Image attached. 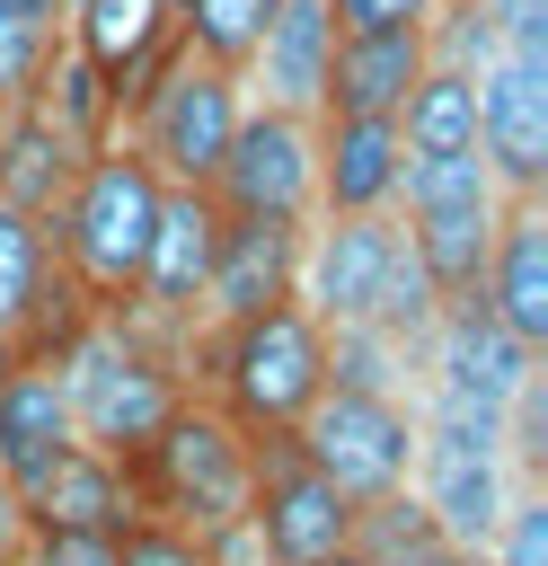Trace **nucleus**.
<instances>
[{"mask_svg":"<svg viewBox=\"0 0 548 566\" xmlns=\"http://www.w3.org/2000/svg\"><path fill=\"white\" fill-rule=\"evenodd\" d=\"M194 345H177L194 398H212L230 424L247 433H292L309 416V398L327 389V327L301 310V301H274V310H247V318H194L186 327Z\"/></svg>","mask_w":548,"mask_h":566,"instance_id":"nucleus-1","label":"nucleus"},{"mask_svg":"<svg viewBox=\"0 0 548 566\" xmlns=\"http://www.w3.org/2000/svg\"><path fill=\"white\" fill-rule=\"evenodd\" d=\"M159 195H168V177L133 142H97L71 168V186L44 212V230H53V265L80 283L88 310H124L133 301L141 256H150V230H159Z\"/></svg>","mask_w":548,"mask_h":566,"instance_id":"nucleus-2","label":"nucleus"},{"mask_svg":"<svg viewBox=\"0 0 548 566\" xmlns=\"http://www.w3.org/2000/svg\"><path fill=\"white\" fill-rule=\"evenodd\" d=\"M53 371H62V398H71V433L115 451V460H133L186 398L177 345L150 336L133 310H88L80 336L53 354Z\"/></svg>","mask_w":548,"mask_h":566,"instance_id":"nucleus-3","label":"nucleus"},{"mask_svg":"<svg viewBox=\"0 0 548 566\" xmlns=\"http://www.w3.org/2000/svg\"><path fill=\"white\" fill-rule=\"evenodd\" d=\"M124 469H133V504H141V513H159V522H177V531H194V539L212 548V539H230V531L247 522L256 433L230 424L212 398L186 389L177 416H168Z\"/></svg>","mask_w":548,"mask_h":566,"instance_id":"nucleus-4","label":"nucleus"},{"mask_svg":"<svg viewBox=\"0 0 548 566\" xmlns=\"http://www.w3.org/2000/svg\"><path fill=\"white\" fill-rule=\"evenodd\" d=\"M389 212H398L415 265L433 274V292H468V283L486 274L504 186H495V168H486L477 150H407Z\"/></svg>","mask_w":548,"mask_h":566,"instance_id":"nucleus-5","label":"nucleus"},{"mask_svg":"<svg viewBox=\"0 0 548 566\" xmlns=\"http://www.w3.org/2000/svg\"><path fill=\"white\" fill-rule=\"evenodd\" d=\"M239 115H247V80L221 71V62H194V53H186V62L124 115L115 142H133L168 186H203V177L221 168L230 133H239Z\"/></svg>","mask_w":548,"mask_h":566,"instance_id":"nucleus-6","label":"nucleus"},{"mask_svg":"<svg viewBox=\"0 0 548 566\" xmlns=\"http://www.w3.org/2000/svg\"><path fill=\"white\" fill-rule=\"evenodd\" d=\"M247 539H256V566H318V557H336L354 539V495L292 433H256Z\"/></svg>","mask_w":548,"mask_h":566,"instance_id":"nucleus-7","label":"nucleus"},{"mask_svg":"<svg viewBox=\"0 0 548 566\" xmlns=\"http://www.w3.org/2000/svg\"><path fill=\"white\" fill-rule=\"evenodd\" d=\"M292 442H301L354 504H371V495L407 486V469H415V407H407L398 389H318L309 416L292 424Z\"/></svg>","mask_w":548,"mask_h":566,"instance_id":"nucleus-8","label":"nucleus"},{"mask_svg":"<svg viewBox=\"0 0 548 566\" xmlns=\"http://www.w3.org/2000/svg\"><path fill=\"white\" fill-rule=\"evenodd\" d=\"M203 195L221 212H274V221H309L318 212V115H292V106H265L247 97L221 168L203 177Z\"/></svg>","mask_w":548,"mask_h":566,"instance_id":"nucleus-9","label":"nucleus"},{"mask_svg":"<svg viewBox=\"0 0 548 566\" xmlns=\"http://www.w3.org/2000/svg\"><path fill=\"white\" fill-rule=\"evenodd\" d=\"M477 159L504 195H548V44H495L477 71Z\"/></svg>","mask_w":548,"mask_h":566,"instance_id":"nucleus-10","label":"nucleus"},{"mask_svg":"<svg viewBox=\"0 0 548 566\" xmlns=\"http://www.w3.org/2000/svg\"><path fill=\"white\" fill-rule=\"evenodd\" d=\"M407 486L424 495V513L442 522L451 548H486V531L504 522V504H513L521 478H513V460H504L495 433L415 424V469H407Z\"/></svg>","mask_w":548,"mask_h":566,"instance_id":"nucleus-11","label":"nucleus"},{"mask_svg":"<svg viewBox=\"0 0 548 566\" xmlns=\"http://www.w3.org/2000/svg\"><path fill=\"white\" fill-rule=\"evenodd\" d=\"M212 230H221V203L203 186H168L159 195V230H150V256H141V283H133V318L168 345H186V327L203 318V274H212Z\"/></svg>","mask_w":548,"mask_h":566,"instance_id":"nucleus-12","label":"nucleus"},{"mask_svg":"<svg viewBox=\"0 0 548 566\" xmlns=\"http://www.w3.org/2000/svg\"><path fill=\"white\" fill-rule=\"evenodd\" d=\"M80 318H88V301H80V283L53 265V230H44L35 212L0 203V336H9L18 354L53 363V354L80 336Z\"/></svg>","mask_w":548,"mask_h":566,"instance_id":"nucleus-13","label":"nucleus"},{"mask_svg":"<svg viewBox=\"0 0 548 566\" xmlns=\"http://www.w3.org/2000/svg\"><path fill=\"white\" fill-rule=\"evenodd\" d=\"M389 256H398V212H309V230H301V310L318 327L371 318Z\"/></svg>","mask_w":548,"mask_h":566,"instance_id":"nucleus-14","label":"nucleus"},{"mask_svg":"<svg viewBox=\"0 0 548 566\" xmlns=\"http://www.w3.org/2000/svg\"><path fill=\"white\" fill-rule=\"evenodd\" d=\"M301 230H309V221L221 212V230H212V274H203V318L221 327V318L301 301Z\"/></svg>","mask_w":548,"mask_h":566,"instance_id":"nucleus-15","label":"nucleus"},{"mask_svg":"<svg viewBox=\"0 0 548 566\" xmlns=\"http://www.w3.org/2000/svg\"><path fill=\"white\" fill-rule=\"evenodd\" d=\"M18 513L27 531H124L141 504H133V469L97 442H62L27 486H18Z\"/></svg>","mask_w":548,"mask_h":566,"instance_id":"nucleus-16","label":"nucleus"},{"mask_svg":"<svg viewBox=\"0 0 548 566\" xmlns=\"http://www.w3.org/2000/svg\"><path fill=\"white\" fill-rule=\"evenodd\" d=\"M477 292H486V310H495L521 345L548 354V195H504Z\"/></svg>","mask_w":548,"mask_h":566,"instance_id":"nucleus-17","label":"nucleus"},{"mask_svg":"<svg viewBox=\"0 0 548 566\" xmlns=\"http://www.w3.org/2000/svg\"><path fill=\"white\" fill-rule=\"evenodd\" d=\"M407 142L389 115H318V212H389Z\"/></svg>","mask_w":548,"mask_h":566,"instance_id":"nucleus-18","label":"nucleus"},{"mask_svg":"<svg viewBox=\"0 0 548 566\" xmlns=\"http://www.w3.org/2000/svg\"><path fill=\"white\" fill-rule=\"evenodd\" d=\"M415 71H424V27H336L318 115H398Z\"/></svg>","mask_w":548,"mask_h":566,"instance_id":"nucleus-19","label":"nucleus"},{"mask_svg":"<svg viewBox=\"0 0 548 566\" xmlns=\"http://www.w3.org/2000/svg\"><path fill=\"white\" fill-rule=\"evenodd\" d=\"M327 53H336V18L327 0H283L247 53V97L265 106H292V115H318V88H327Z\"/></svg>","mask_w":548,"mask_h":566,"instance_id":"nucleus-20","label":"nucleus"},{"mask_svg":"<svg viewBox=\"0 0 548 566\" xmlns=\"http://www.w3.org/2000/svg\"><path fill=\"white\" fill-rule=\"evenodd\" d=\"M62 442H80L71 433V398H62V371L35 363V354H18L9 380H0V478L27 486Z\"/></svg>","mask_w":548,"mask_h":566,"instance_id":"nucleus-21","label":"nucleus"},{"mask_svg":"<svg viewBox=\"0 0 548 566\" xmlns=\"http://www.w3.org/2000/svg\"><path fill=\"white\" fill-rule=\"evenodd\" d=\"M88 150L80 142H62L35 106H9L0 115V203H18V212H53L62 203V186H71V168H80Z\"/></svg>","mask_w":548,"mask_h":566,"instance_id":"nucleus-22","label":"nucleus"},{"mask_svg":"<svg viewBox=\"0 0 548 566\" xmlns=\"http://www.w3.org/2000/svg\"><path fill=\"white\" fill-rule=\"evenodd\" d=\"M177 35V0H71L62 9V44L80 53V62H97L106 80L115 71H133L150 44H168Z\"/></svg>","mask_w":548,"mask_h":566,"instance_id":"nucleus-23","label":"nucleus"},{"mask_svg":"<svg viewBox=\"0 0 548 566\" xmlns=\"http://www.w3.org/2000/svg\"><path fill=\"white\" fill-rule=\"evenodd\" d=\"M389 124H398L407 150H477V71H451V62L424 53V71L407 80Z\"/></svg>","mask_w":548,"mask_h":566,"instance_id":"nucleus-24","label":"nucleus"},{"mask_svg":"<svg viewBox=\"0 0 548 566\" xmlns=\"http://www.w3.org/2000/svg\"><path fill=\"white\" fill-rule=\"evenodd\" d=\"M27 106H35L62 142H80V150L115 142V97H106V71H97V62H80L71 44H53V53H44V71H35Z\"/></svg>","mask_w":548,"mask_h":566,"instance_id":"nucleus-25","label":"nucleus"},{"mask_svg":"<svg viewBox=\"0 0 548 566\" xmlns=\"http://www.w3.org/2000/svg\"><path fill=\"white\" fill-rule=\"evenodd\" d=\"M362 566H433L451 539H442V522L424 513V495L415 486H389V495H371V504H354V539H345Z\"/></svg>","mask_w":548,"mask_h":566,"instance_id":"nucleus-26","label":"nucleus"},{"mask_svg":"<svg viewBox=\"0 0 548 566\" xmlns=\"http://www.w3.org/2000/svg\"><path fill=\"white\" fill-rule=\"evenodd\" d=\"M274 9H283V0H177V44H186L194 62L247 71V53H256V35H265Z\"/></svg>","mask_w":548,"mask_h":566,"instance_id":"nucleus-27","label":"nucleus"},{"mask_svg":"<svg viewBox=\"0 0 548 566\" xmlns=\"http://www.w3.org/2000/svg\"><path fill=\"white\" fill-rule=\"evenodd\" d=\"M53 44H62V0H0V115L27 106Z\"/></svg>","mask_w":548,"mask_h":566,"instance_id":"nucleus-28","label":"nucleus"},{"mask_svg":"<svg viewBox=\"0 0 548 566\" xmlns=\"http://www.w3.org/2000/svg\"><path fill=\"white\" fill-rule=\"evenodd\" d=\"M495 44H504V27H495L486 0H433V18H424V53H433V62H451V71H486Z\"/></svg>","mask_w":548,"mask_h":566,"instance_id":"nucleus-29","label":"nucleus"},{"mask_svg":"<svg viewBox=\"0 0 548 566\" xmlns=\"http://www.w3.org/2000/svg\"><path fill=\"white\" fill-rule=\"evenodd\" d=\"M407 354L380 336V327H327V389H398Z\"/></svg>","mask_w":548,"mask_h":566,"instance_id":"nucleus-30","label":"nucleus"},{"mask_svg":"<svg viewBox=\"0 0 548 566\" xmlns=\"http://www.w3.org/2000/svg\"><path fill=\"white\" fill-rule=\"evenodd\" d=\"M486 566H548V486H513L504 522L486 531Z\"/></svg>","mask_w":548,"mask_h":566,"instance_id":"nucleus-31","label":"nucleus"},{"mask_svg":"<svg viewBox=\"0 0 548 566\" xmlns=\"http://www.w3.org/2000/svg\"><path fill=\"white\" fill-rule=\"evenodd\" d=\"M115 566H221L194 531H177V522H159V513H133L124 531H115Z\"/></svg>","mask_w":548,"mask_h":566,"instance_id":"nucleus-32","label":"nucleus"},{"mask_svg":"<svg viewBox=\"0 0 548 566\" xmlns=\"http://www.w3.org/2000/svg\"><path fill=\"white\" fill-rule=\"evenodd\" d=\"M18 566H115V531H27Z\"/></svg>","mask_w":548,"mask_h":566,"instance_id":"nucleus-33","label":"nucleus"},{"mask_svg":"<svg viewBox=\"0 0 548 566\" xmlns=\"http://www.w3.org/2000/svg\"><path fill=\"white\" fill-rule=\"evenodd\" d=\"M336 27H424L433 0H327Z\"/></svg>","mask_w":548,"mask_h":566,"instance_id":"nucleus-34","label":"nucleus"},{"mask_svg":"<svg viewBox=\"0 0 548 566\" xmlns=\"http://www.w3.org/2000/svg\"><path fill=\"white\" fill-rule=\"evenodd\" d=\"M18 548H27V513H18V486L0 478V566H18Z\"/></svg>","mask_w":548,"mask_h":566,"instance_id":"nucleus-35","label":"nucleus"},{"mask_svg":"<svg viewBox=\"0 0 548 566\" xmlns=\"http://www.w3.org/2000/svg\"><path fill=\"white\" fill-rule=\"evenodd\" d=\"M433 566H486V548H442Z\"/></svg>","mask_w":548,"mask_h":566,"instance_id":"nucleus-36","label":"nucleus"},{"mask_svg":"<svg viewBox=\"0 0 548 566\" xmlns=\"http://www.w3.org/2000/svg\"><path fill=\"white\" fill-rule=\"evenodd\" d=\"M318 566H362V557H354V548H336V557H318Z\"/></svg>","mask_w":548,"mask_h":566,"instance_id":"nucleus-37","label":"nucleus"},{"mask_svg":"<svg viewBox=\"0 0 548 566\" xmlns=\"http://www.w3.org/2000/svg\"><path fill=\"white\" fill-rule=\"evenodd\" d=\"M9 363H18V345H9V336H0V380H9Z\"/></svg>","mask_w":548,"mask_h":566,"instance_id":"nucleus-38","label":"nucleus"},{"mask_svg":"<svg viewBox=\"0 0 548 566\" xmlns=\"http://www.w3.org/2000/svg\"><path fill=\"white\" fill-rule=\"evenodd\" d=\"M62 9H71V0H62Z\"/></svg>","mask_w":548,"mask_h":566,"instance_id":"nucleus-39","label":"nucleus"}]
</instances>
